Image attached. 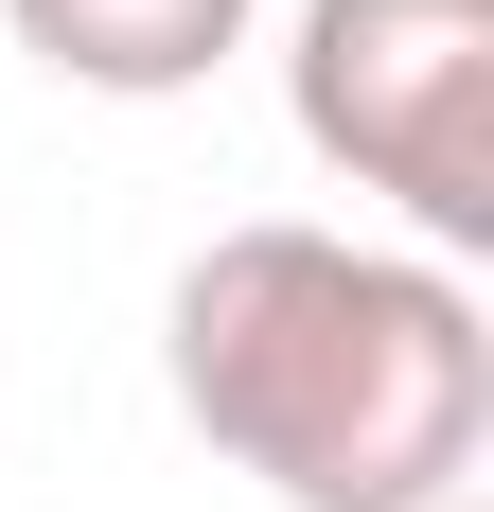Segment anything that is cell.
Segmentation results:
<instances>
[{"instance_id":"cell-1","label":"cell","mask_w":494,"mask_h":512,"mask_svg":"<svg viewBox=\"0 0 494 512\" xmlns=\"http://www.w3.org/2000/svg\"><path fill=\"white\" fill-rule=\"evenodd\" d=\"M159 389L283 512H442L494 460V301L442 248L247 212L159 283Z\"/></svg>"},{"instance_id":"cell-2","label":"cell","mask_w":494,"mask_h":512,"mask_svg":"<svg viewBox=\"0 0 494 512\" xmlns=\"http://www.w3.org/2000/svg\"><path fill=\"white\" fill-rule=\"evenodd\" d=\"M283 124L389 248L494 265V0H283Z\"/></svg>"},{"instance_id":"cell-3","label":"cell","mask_w":494,"mask_h":512,"mask_svg":"<svg viewBox=\"0 0 494 512\" xmlns=\"http://www.w3.org/2000/svg\"><path fill=\"white\" fill-rule=\"evenodd\" d=\"M0 36L89 106H177L265 36V0H0Z\"/></svg>"},{"instance_id":"cell-4","label":"cell","mask_w":494,"mask_h":512,"mask_svg":"<svg viewBox=\"0 0 494 512\" xmlns=\"http://www.w3.org/2000/svg\"><path fill=\"white\" fill-rule=\"evenodd\" d=\"M442 512H494V477H459V495H442Z\"/></svg>"}]
</instances>
